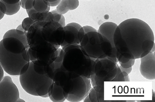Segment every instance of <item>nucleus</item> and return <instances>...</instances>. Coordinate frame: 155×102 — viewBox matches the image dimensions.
<instances>
[{
    "mask_svg": "<svg viewBox=\"0 0 155 102\" xmlns=\"http://www.w3.org/2000/svg\"><path fill=\"white\" fill-rule=\"evenodd\" d=\"M54 15L51 12H49L47 16L45 19V20L46 21H53Z\"/></svg>",
    "mask_w": 155,
    "mask_h": 102,
    "instance_id": "7c9ffc66",
    "label": "nucleus"
},
{
    "mask_svg": "<svg viewBox=\"0 0 155 102\" xmlns=\"http://www.w3.org/2000/svg\"><path fill=\"white\" fill-rule=\"evenodd\" d=\"M117 25L113 22H107L102 24L100 26L97 32L105 37L111 43L113 50H117L114 43V35Z\"/></svg>",
    "mask_w": 155,
    "mask_h": 102,
    "instance_id": "f8f14e48",
    "label": "nucleus"
},
{
    "mask_svg": "<svg viewBox=\"0 0 155 102\" xmlns=\"http://www.w3.org/2000/svg\"><path fill=\"white\" fill-rule=\"evenodd\" d=\"M85 33L83 27H81L79 30L78 33V37L80 42Z\"/></svg>",
    "mask_w": 155,
    "mask_h": 102,
    "instance_id": "c85d7f7f",
    "label": "nucleus"
},
{
    "mask_svg": "<svg viewBox=\"0 0 155 102\" xmlns=\"http://www.w3.org/2000/svg\"><path fill=\"white\" fill-rule=\"evenodd\" d=\"M38 12L33 14L29 17L31 20L35 21L36 20V14Z\"/></svg>",
    "mask_w": 155,
    "mask_h": 102,
    "instance_id": "c9c22d12",
    "label": "nucleus"
},
{
    "mask_svg": "<svg viewBox=\"0 0 155 102\" xmlns=\"http://www.w3.org/2000/svg\"><path fill=\"white\" fill-rule=\"evenodd\" d=\"M117 71L116 75L111 82H124V76L117 64Z\"/></svg>",
    "mask_w": 155,
    "mask_h": 102,
    "instance_id": "412c9836",
    "label": "nucleus"
},
{
    "mask_svg": "<svg viewBox=\"0 0 155 102\" xmlns=\"http://www.w3.org/2000/svg\"><path fill=\"white\" fill-rule=\"evenodd\" d=\"M116 57L118 62L122 63H127L130 60L125 58L117 51L116 53Z\"/></svg>",
    "mask_w": 155,
    "mask_h": 102,
    "instance_id": "5701e85b",
    "label": "nucleus"
},
{
    "mask_svg": "<svg viewBox=\"0 0 155 102\" xmlns=\"http://www.w3.org/2000/svg\"><path fill=\"white\" fill-rule=\"evenodd\" d=\"M4 76V70L1 65L0 64V82H1Z\"/></svg>",
    "mask_w": 155,
    "mask_h": 102,
    "instance_id": "473e14b6",
    "label": "nucleus"
},
{
    "mask_svg": "<svg viewBox=\"0 0 155 102\" xmlns=\"http://www.w3.org/2000/svg\"><path fill=\"white\" fill-rule=\"evenodd\" d=\"M0 10L2 13L5 14L7 8L5 3L3 0H0Z\"/></svg>",
    "mask_w": 155,
    "mask_h": 102,
    "instance_id": "cd10ccee",
    "label": "nucleus"
},
{
    "mask_svg": "<svg viewBox=\"0 0 155 102\" xmlns=\"http://www.w3.org/2000/svg\"><path fill=\"white\" fill-rule=\"evenodd\" d=\"M65 32L64 40L61 46L64 48L71 45H79L78 37L79 30L71 26L67 25L63 27Z\"/></svg>",
    "mask_w": 155,
    "mask_h": 102,
    "instance_id": "9b49d317",
    "label": "nucleus"
},
{
    "mask_svg": "<svg viewBox=\"0 0 155 102\" xmlns=\"http://www.w3.org/2000/svg\"><path fill=\"white\" fill-rule=\"evenodd\" d=\"M48 94L50 100L53 102H64L66 100L63 94L62 87L54 82L49 88Z\"/></svg>",
    "mask_w": 155,
    "mask_h": 102,
    "instance_id": "ddd939ff",
    "label": "nucleus"
},
{
    "mask_svg": "<svg viewBox=\"0 0 155 102\" xmlns=\"http://www.w3.org/2000/svg\"><path fill=\"white\" fill-rule=\"evenodd\" d=\"M139 70L141 75L149 80L155 79V52L150 51L146 56L140 58Z\"/></svg>",
    "mask_w": 155,
    "mask_h": 102,
    "instance_id": "9d476101",
    "label": "nucleus"
},
{
    "mask_svg": "<svg viewBox=\"0 0 155 102\" xmlns=\"http://www.w3.org/2000/svg\"><path fill=\"white\" fill-rule=\"evenodd\" d=\"M5 14L2 13L0 10V20H1L4 17Z\"/></svg>",
    "mask_w": 155,
    "mask_h": 102,
    "instance_id": "58836bf2",
    "label": "nucleus"
},
{
    "mask_svg": "<svg viewBox=\"0 0 155 102\" xmlns=\"http://www.w3.org/2000/svg\"><path fill=\"white\" fill-rule=\"evenodd\" d=\"M50 6H49L47 10L44 12L42 13L38 12L36 14V20L35 22L45 20L50 10Z\"/></svg>",
    "mask_w": 155,
    "mask_h": 102,
    "instance_id": "aec40b11",
    "label": "nucleus"
},
{
    "mask_svg": "<svg viewBox=\"0 0 155 102\" xmlns=\"http://www.w3.org/2000/svg\"><path fill=\"white\" fill-rule=\"evenodd\" d=\"M119 68L122 72L124 71L126 72L128 75L131 72L132 68V67L128 68H124L120 66H119Z\"/></svg>",
    "mask_w": 155,
    "mask_h": 102,
    "instance_id": "c756f323",
    "label": "nucleus"
},
{
    "mask_svg": "<svg viewBox=\"0 0 155 102\" xmlns=\"http://www.w3.org/2000/svg\"><path fill=\"white\" fill-rule=\"evenodd\" d=\"M27 49L18 39L13 37L0 41V64L8 74L19 76L28 70L30 61Z\"/></svg>",
    "mask_w": 155,
    "mask_h": 102,
    "instance_id": "7ed1b4c3",
    "label": "nucleus"
},
{
    "mask_svg": "<svg viewBox=\"0 0 155 102\" xmlns=\"http://www.w3.org/2000/svg\"><path fill=\"white\" fill-rule=\"evenodd\" d=\"M34 23V21L28 17L24 19L21 25L23 29L26 32H27L30 27Z\"/></svg>",
    "mask_w": 155,
    "mask_h": 102,
    "instance_id": "6ab92c4d",
    "label": "nucleus"
},
{
    "mask_svg": "<svg viewBox=\"0 0 155 102\" xmlns=\"http://www.w3.org/2000/svg\"><path fill=\"white\" fill-rule=\"evenodd\" d=\"M49 2H54L58 1V0H45Z\"/></svg>",
    "mask_w": 155,
    "mask_h": 102,
    "instance_id": "a19ab883",
    "label": "nucleus"
},
{
    "mask_svg": "<svg viewBox=\"0 0 155 102\" xmlns=\"http://www.w3.org/2000/svg\"><path fill=\"white\" fill-rule=\"evenodd\" d=\"M7 11L5 14L12 16L17 14L20 10L21 6L20 2L14 5H9L6 3Z\"/></svg>",
    "mask_w": 155,
    "mask_h": 102,
    "instance_id": "f3484780",
    "label": "nucleus"
},
{
    "mask_svg": "<svg viewBox=\"0 0 155 102\" xmlns=\"http://www.w3.org/2000/svg\"><path fill=\"white\" fill-rule=\"evenodd\" d=\"M54 63L53 82L62 87L66 99L70 102L84 100L91 88L90 79L62 70L59 63Z\"/></svg>",
    "mask_w": 155,
    "mask_h": 102,
    "instance_id": "39448f33",
    "label": "nucleus"
},
{
    "mask_svg": "<svg viewBox=\"0 0 155 102\" xmlns=\"http://www.w3.org/2000/svg\"><path fill=\"white\" fill-rule=\"evenodd\" d=\"M34 0H27L25 4V9L29 10L33 8V3Z\"/></svg>",
    "mask_w": 155,
    "mask_h": 102,
    "instance_id": "a878e982",
    "label": "nucleus"
},
{
    "mask_svg": "<svg viewBox=\"0 0 155 102\" xmlns=\"http://www.w3.org/2000/svg\"><path fill=\"white\" fill-rule=\"evenodd\" d=\"M61 69L90 79L94 75V65L96 59L89 57L79 45L62 48L59 53Z\"/></svg>",
    "mask_w": 155,
    "mask_h": 102,
    "instance_id": "423d86ee",
    "label": "nucleus"
},
{
    "mask_svg": "<svg viewBox=\"0 0 155 102\" xmlns=\"http://www.w3.org/2000/svg\"><path fill=\"white\" fill-rule=\"evenodd\" d=\"M25 102L21 99L17 86L9 76H4L0 82V102Z\"/></svg>",
    "mask_w": 155,
    "mask_h": 102,
    "instance_id": "1a4fd4ad",
    "label": "nucleus"
},
{
    "mask_svg": "<svg viewBox=\"0 0 155 102\" xmlns=\"http://www.w3.org/2000/svg\"><path fill=\"white\" fill-rule=\"evenodd\" d=\"M124 82H130V79L128 75L124 76Z\"/></svg>",
    "mask_w": 155,
    "mask_h": 102,
    "instance_id": "4c0bfd02",
    "label": "nucleus"
},
{
    "mask_svg": "<svg viewBox=\"0 0 155 102\" xmlns=\"http://www.w3.org/2000/svg\"><path fill=\"white\" fill-rule=\"evenodd\" d=\"M67 25L74 27L78 29L79 30L82 26L79 24L76 23H71L68 24Z\"/></svg>",
    "mask_w": 155,
    "mask_h": 102,
    "instance_id": "2f4dec72",
    "label": "nucleus"
},
{
    "mask_svg": "<svg viewBox=\"0 0 155 102\" xmlns=\"http://www.w3.org/2000/svg\"><path fill=\"white\" fill-rule=\"evenodd\" d=\"M30 49L28 56L30 61L38 55H49L59 48L64 39L63 27L54 21L35 22L26 34Z\"/></svg>",
    "mask_w": 155,
    "mask_h": 102,
    "instance_id": "f03ea898",
    "label": "nucleus"
},
{
    "mask_svg": "<svg viewBox=\"0 0 155 102\" xmlns=\"http://www.w3.org/2000/svg\"><path fill=\"white\" fill-rule=\"evenodd\" d=\"M41 97H44V98H47V97H49L48 94L47 93L46 94L42 96Z\"/></svg>",
    "mask_w": 155,
    "mask_h": 102,
    "instance_id": "79ce46f5",
    "label": "nucleus"
},
{
    "mask_svg": "<svg viewBox=\"0 0 155 102\" xmlns=\"http://www.w3.org/2000/svg\"><path fill=\"white\" fill-rule=\"evenodd\" d=\"M37 12L34 9V8L31 9L28 14L29 17H30L33 14Z\"/></svg>",
    "mask_w": 155,
    "mask_h": 102,
    "instance_id": "e433bc0d",
    "label": "nucleus"
},
{
    "mask_svg": "<svg viewBox=\"0 0 155 102\" xmlns=\"http://www.w3.org/2000/svg\"><path fill=\"white\" fill-rule=\"evenodd\" d=\"M155 43L154 44L151 49L150 51L152 53H153L155 52Z\"/></svg>",
    "mask_w": 155,
    "mask_h": 102,
    "instance_id": "ea45409f",
    "label": "nucleus"
},
{
    "mask_svg": "<svg viewBox=\"0 0 155 102\" xmlns=\"http://www.w3.org/2000/svg\"><path fill=\"white\" fill-rule=\"evenodd\" d=\"M116 50L125 58L140 59L151 51L154 43L153 31L149 25L137 18L126 20L117 27L114 35Z\"/></svg>",
    "mask_w": 155,
    "mask_h": 102,
    "instance_id": "f257e3e1",
    "label": "nucleus"
},
{
    "mask_svg": "<svg viewBox=\"0 0 155 102\" xmlns=\"http://www.w3.org/2000/svg\"><path fill=\"white\" fill-rule=\"evenodd\" d=\"M54 15L53 21L59 23L63 27L66 26L65 20L63 15L59 13L56 9L51 11Z\"/></svg>",
    "mask_w": 155,
    "mask_h": 102,
    "instance_id": "a211bd4d",
    "label": "nucleus"
},
{
    "mask_svg": "<svg viewBox=\"0 0 155 102\" xmlns=\"http://www.w3.org/2000/svg\"><path fill=\"white\" fill-rule=\"evenodd\" d=\"M79 5V0H61L56 9L59 13L63 15L69 11L76 9Z\"/></svg>",
    "mask_w": 155,
    "mask_h": 102,
    "instance_id": "4468645a",
    "label": "nucleus"
},
{
    "mask_svg": "<svg viewBox=\"0 0 155 102\" xmlns=\"http://www.w3.org/2000/svg\"><path fill=\"white\" fill-rule=\"evenodd\" d=\"M54 63L48 66H40L30 61L27 71L20 75L21 85L27 93L41 97L48 93L53 82Z\"/></svg>",
    "mask_w": 155,
    "mask_h": 102,
    "instance_id": "20e7f679",
    "label": "nucleus"
},
{
    "mask_svg": "<svg viewBox=\"0 0 155 102\" xmlns=\"http://www.w3.org/2000/svg\"><path fill=\"white\" fill-rule=\"evenodd\" d=\"M88 96L91 102H98L96 91L93 88H91Z\"/></svg>",
    "mask_w": 155,
    "mask_h": 102,
    "instance_id": "4be33fe9",
    "label": "nucleus"
},
{
    "mask_svg": "<svg viewBox=\"0 0 155 102\" xmlns=\"http://www.w3.org/2000/svg\"><path fill=\"white\" fill-rule=\"evenodd\" d=\"M94 78L96 84L97 86L102 87H104V82L94 75Z\"/></svg>",
    "mask_w": 155,
    "mask_h": 102,
    "instance_id": "bb28decb",
    "label": "nucleus"
},
{
    "mask_svg": "<svg viewBox=\"0 0 155 102\" xmlns=\"http://www.w3.org/2000/svg\"><path fill=\"white\" fill-rule=\"evenodd\" d=\"M61 0H58V1L54 2H49L50 7H54L58 6L60 3Z\"/></svg>",
    "mask_w": 155,
    "mask_h": 102,
    "instance_id": "72a5a7b5",
    "label": "nucleus"
},
{
    "mask_svg": "<svg viewBox=\"0 0 155 102\" xmlns=\"http://www.w3.org/2000/svg\"><path fill=\"white\" fill-rule=\"evenodd\" d=\"M27 0H20V3L21 7L23 9H25V4Z\"/></svg>",
    "mask_w": 155,
    "mask_h": 102,
    "instance_id": "f704fd0d",
    "label": "nucleus"
},
{
    "mask_svg": "<svg viewBox=\"0 0 155 102\" xmlns=\"http://www.w3.org/2000/svg\"><path fill=\"white\" fill-rule=\"evenodd\" d=\"M117 63L107 58L96 59L94 65V75L105 82H111L117 71Z\"/></svg>",
    "mask_w": 155,
    "mask_h": 102,
    "instance_id": "6e6552de",
    "label": "nucleus"
},
{
    "mask_svg": "<svg viewBox=\"0 0 155 102\" xmlns=\"http://www.w3.org/2000/svg\"><path fill=\"white\" fill-rule=\"evenodd\" d=\"M135 59H130L128 62L124 63L119 62L120 66L124 68L127 69L132 67L135 62Z\"/></svg>",
    "mask_w": 155,
    "mask_h": 102,
    "instance_id": "b1692460",
    "label": "nucleus"
},
{
    "mask_svg": "<svg viewBox=\"0 0 155 102\" xmlns=\"http://www.w3.org/2000/svg\"><path fill=\"white\" fill-rule=\"evenodd\" d=\"M85 34L91 32H97V31L93 27L88 26L83 27Z\"/></svg>",
    "mask_w": 155,
    "mask_h": 102,
    "instance_id": "393cba45",
    "label": "nucleus"
},
{
    "mask_svg": "<svg viewBox=\"0 0 155 102\" xmlns=\"http://www.w3.org/2000/svg\"><path fill=\"white\" fill-rule=\"evenodd\" d=\"M8 37H13L18 39L23 43L27 49H29L26 34L20 35L17 33L16 29H13L7 31L4 36L3 39Z\"/></svg>",
    "mask_w": 155,
    "mask_h": 102,
    "instance_id": "2eb2a0df",
    "label": "nucleus"
},
{
    "mask_svg": "<svg viewBox=\"0 0 155 102\" xmlns=\"http://www.w3.org/2000/svg\"><path fill=\"white\" fill-rule=\"evenodd\" d=\"M79 45L90 57L98 59L116 57V52L114 51L110 41L97 31L85 34Z\"/></svg>",
    "mask_w": 155,
    "mask_h": 102,
    "instance_id": "0eeeda50",
    "label": "nucleus"
},
{
    "mask_svg": "<svg viewBox=\"0 0 155 102\" xmlns=\"http://www.w3.org/2000/svg\"><path fill=\"white\" fill-rule=\"evenodd\" d=\"M84 1H86V0H84Z\"/></svg>",
    "mask_w": 155,
    "mask_h": 102,
    "instance_id": "37998d69",
    "label": "nucleus"
},
{
    "mask_svg": "<svg viewBox=\"0 0 155 102\" xmlns=\"http://www.w3.org/2000/svg\"><path fill=\"white\" fill-rule=\"evenodd\" d=\"M33 6L37 12L42 13L45 11L50 6L49 2L45 0H34Z\"/></svg>",
    "mask_w": 155,
    "mask_h": 102,
    "instance_id": "dca6fc26",
    "label": "nucleus"
}]
</instances>
